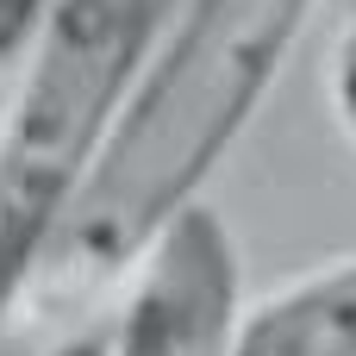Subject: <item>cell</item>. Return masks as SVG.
I'll return each instance as SVG.
<instances>
[{
	"label": "cell",
	"instance_id": "1",
	"mask_svg": "<svg viewBox=\"0 0 356 356\" xmlns=\"http://www.w3.org/2000/svg\"><path fill=\"white\" fill-rule=\"evenodd\" d=\"M319 0H188L163 56L131 75L106 144L56 225L38 275L88 294L131 269L144 244L200 194L238 131L257 119Z\"/></svg>",
	"mask_w": 356,
	"mask_h": 356
},
{
	"label": "cell",
	"instance_id": "2",
	"mask_svg": "<svg viewBox=\"0 0 356 356\" xmlns=\"http://www.w3.org/2000/svg\"><path fill=\"white\" fill-rule=\"evenodd\" d=\"M150 0H50L0 113V319L38 282L138 75Z\"/></svg>",
	"mask_w": 356,
	"mask_h": 356
},
{
	"label": "cell",
	"instance_id": "3",
	"mask_svg": "<svg viewBox=\"0 0 356 356\" xmlns=\"http://www.w3.org/2000/svg\"><path fill=\"white\" fill-rule=\"evenodd\" d=\"M238 319V250L213 207L188 200L138 257L113 356H225Z\"/></svg>",
	"mask_w": 356,
	"mask_h": 356
},
{
	"label": "cell",
	"instance_id": "4",
	"mask_svg": "<svg viewBox=\"0 0 356 356\" xmlns=\"http://www.w3.org/2000/svg\"><path fill=\"white\" fill-rule=\"evenodd\" d=\"M225 356H356V257L325 263L238 313Z\"/></svg>",
	"mask_w": 356,
	"mask_h": 356
},
{
	"label": "cell",
	"instance_id": "5",
	"mask_svg": "<svg viewBox=\"0 0 356 356\" xmlns=\"http://www.w3.org/2000/svg\"><path fill=\"white\" fill-rule=\"evenodd\" d=\"M325 88H332V113H338V125L356 138V25L338 38V50H332V75H325Z\"/></svg>",
	"mask_w": 356,
	"mask_h": 356
},
{
	"label": "cell",
	"instance_id": "6",
	"mask_svg": "<svg viewBox=\"0 0 356 356\" xmlns=\"http://www.w3.org/2000/svg\"><path fill=\"white\" fill-rule=\"evenodd\" d=\"M44 13H50V0H0V63L25 56V44L38 38Z\"/></svg>",
	"mask_w": 356,
	"mask_h": 356
},
{
	"label": "cell",
	"instance_id": "7",
	"mask_svg": "<svg viewBox=\"0 0 356 356\" xmlns=\"http://www.w3.org/2000/svg\"><path fill=\"white\" fill-rule=\"evenodd\" d=\"M50 356H113V338L106 332H75V338H63Z\"/></svg>",
	"mask_w": 356,
	"mask_h": 356
}]
</instances>
